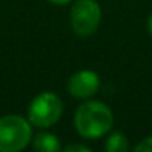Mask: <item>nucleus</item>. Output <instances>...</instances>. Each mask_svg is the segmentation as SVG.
<instances>
[{
    "label": "nucleus",
    "mask_w": 152,
    "mask_h": 152,
    "mask_svg": "<svg viewBox=\"0 0 152 152\" xmlns=\"http://www.w3.org/2000/svg\"><path fill=\"white\" fill-rule=\"evenodd\" d=\"M113 127V113L102 102H85L76 109L75 128L85 139H99Z\"/></svg>",
    "instance_id": "1"
},
{
    "label": "nucleus",
    "mask_w": 152,
    "mask_h": 152,
    "mask_svg": "<svg viewBox=\"0 0 152 152\" xmlns=\"http://www.w3.org/2000/svg\"><path fill=\"white\" fill-rule=\"evenodd\" d=\"M31 124L21 115L0 118V152H18L31 142Z\"/></svg>",
    "instance_id": "2"
},
{
    "label": "nucleus",
    "mask_w": 152,
    "mask_h": 152,
    "mask_svg": "<svg viewBox=\"0 0 152 152\" xmlns=\"http://www.w3.org/2000/svg\"><path fill=\"white\" fill-rule=\"evenodd\" d=\"M63 115V102L61 99L51 93H40L37 94L27 110V119L30 121L31 125L37 128H48L52 127L60 121Z\"/></svg>",
    "instance_id": "3"
},
{
    "label": "nucleus",
    "mask_w": 152,
    "mask_h": 152,
    "mask_svg": "<svg viewBox=\"0 0 152 152\" xmlns=\"http://www.w3.org/2000/svg\"><path fill=\"white\" fill-rule=\"evenodd\" d=\"M102 21V8L96 0H75L70 9V24L73 31L81 36H93Z\"/></svg>",
    "instance_id": "4"
},
{
    "label": "nucleus",
    "mask_w": 152,
    "mask_h": 152,
    "mask_svg": "<svg viewBox=\"0 0 152 152\" xmlns=\"http://www.w3.org/2000/svg\"><path fill=\"white\" fill-rule=\"evenodd\" d=\"M100 88V78L93 70H79L67 81V90L72 97L85 100L93 97Z\"/></svg>",
    "instance_id": "5"
},
{
    "label": "nucleus",
    "mask_w": 152,
    "mask_h": 152,
    "mask_svg": "<svg viewBox=\"0 0 152 152\" xmlns=\"http://www.w3.org/2000/svg\"><path fill=\"white\" fill-rule=\"evenodd\" d=\"M33 148L39 152H58L61 151L60 139L55 134L42 131L34 136L33 139Z\"/></svg>",
    "instance_id": "6"
},
{
    "label": "nucleus",
    "mask_w": 152,
    "mask_h": 152,
    "mask_svg": "<svg viewBox=\"0 0 152 152\" xmlns=\"http://www.w3.org/2000/svg\"><path fill=\"white\" fill-rule=\"evenodd\" d=\"M104 149L107 152H125L128 151V140L121 131H113L107 137Z\"/></svg>",
    "instance_id": "7"
},
{
    "label": "nucleus",
    "mask_w": 152,
    "mask_h": 152,
    "mask_svg": "<svg viewBox=\"0 0 152 152\" xmlns=\"http://www.w3.org/2000/svg\"><path fill=\"white\" fill-rule=\"evenodd\" d=\"M134 151L136 152H152V136L143 139L142 142H139L136 146H134Z\"/></svg>",
    "instance_id": "8"
},
{
    "label": "nucleus",
    "mask_w": 152,
    "mask_h": 152,
    "mask_svg": "<svg viewBox=\"0 0 152 152\" xmlns=\"http://www.w3.org/2000/svg\"><path fill=\"white\" fill-rule=\"evenodd\" d=\"M64 151H66V152H73V151H78V152H90V148L76 143V145H69V146H66Z\"/></svg>",
    "instance_id": "9"
},
{
    "label": "nucleus",
    "mask_w": 152,
    "mask_h": 152,
    "mask_svg": "<svg viewBox=\"0 0 152 152\" xmlns=\"http://www.w3.org/2000/svg\"><path fill=\"white\" fill-rule=\"evenodd\" d=\"M48 2H51L54 5H67V3L73 2V0H48Z\"/></svg>",
    "instance_id": "10"
},
{
    "label": "nucleus",
    "mask_w": 152,
    "mask_h": 152,
    "mask_svg": "<svg viewBox=\"0 0 152 152\" xmlns=\"http://www.w3.org/2000/svg\"><path fill=\"white\" fill-rule=\"evenodd\" d=\"M148 31H149V34L152 36V15L148 18Z\"/></svg>",
    "instance_id": "11"
}]
</instances>
